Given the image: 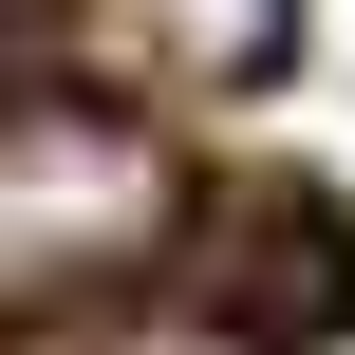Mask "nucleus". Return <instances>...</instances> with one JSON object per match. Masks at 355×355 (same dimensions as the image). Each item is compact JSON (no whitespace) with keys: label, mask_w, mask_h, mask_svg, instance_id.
Here are the masks:
<instances>
[{"label":"nucleus","mask_w":355,"mask_h":355,"mask_svg":"<svg viewBox=\"0 0 355 355\" xmlns=\"http://www.w3.org/2000/svg\"><path fill=\"white\" fill-rule=\"evenodd\" d=\"M168 243V150L94 94H37L0 131V281L19 300H75L94 262H150Z\"/></svg>","instance_id":"f257e3e1"},{"label":"nucleus","mask_w":355,"mask_h":355,"mask_svg":"<svg viewBox=\"0 0 355 355\" xmlns=\"http://www.w3.org/2000/svg\"><path fill=\"white\" fill-rule=\"evenodd\" d=\"M94 19H112V37L150 56V75H262L300 0H94Z\"/></svg>","instance_id":"f03ea898"}]
</instances>
